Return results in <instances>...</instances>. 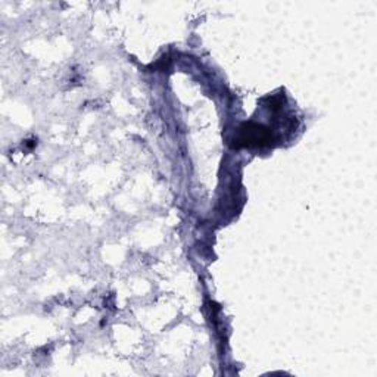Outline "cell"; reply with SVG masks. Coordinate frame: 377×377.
I'll return each instance as SVG.
<instances>
[{
    "mask_svg": "<svg viewBox=\"0 0 377 377\" xmlns=\"http://www.w3.org/2000/svg\"><path fill=\"white\" fill-rule=\"evenodd\" d=\"M272 139V133L263 126L245 124L240 127V133L237 138V145L242 146H263L267 145Z\"/></svg>",
    "mask_w": 377,
    "mask_h": 377,
    "instance_id": "6da1fadb",
    "label": "cell"
}]
</instances>
